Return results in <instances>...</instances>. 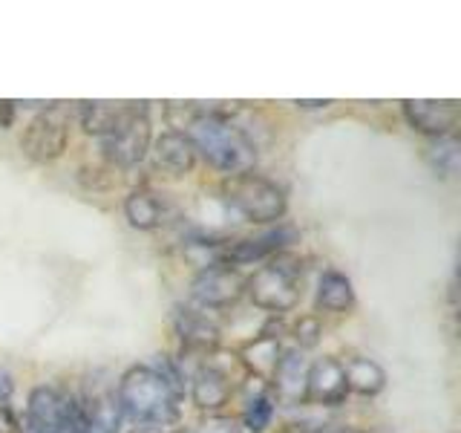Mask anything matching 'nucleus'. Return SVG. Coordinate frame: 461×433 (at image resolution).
<instances>
[{
  "instance_id": "f704fd0d",
  "label": "nucleus",
  "mask_w": 461,
  "mask_h": 433,
  "mask_svg": "<svg viewBox=\"0 0 461 433\" xmlns=\"http://www.w3.org/2000/svg\"><path fill=\"white\" fill-rule=\"evenodd\" d=\"M179 433H185V430H179Z\"/></svg>"
},
{
  "instance_id": "dca6fc26",
  "label": "nucleus",
  "mask_w": 461,
  "mask_h": 433,
  "mask_svg": "<svg viewBox=\"0 0 461 433\" xmlns=\"http://www.w3.org/2000/svg\"><path fill=\"white\" fill-rule=\"evenodd\" d=\"M173 324H176V332L187 350L213 353L216 344H220V327H216L205 312H196L191 307H176Z\"/></svg>"
},
{
  "instance_id": "72a5a7b5",
  "label": "nucleus",
  "mask_w": 461,
  "mask_h": 433,
  "mask_svg": "<svg viewBox=\"0 0 461 433\" xmlns=\"http://www.w3.org/2000/svg\"><path fill=\"white\" fill-rule=\"evenodd\" d=\"M130 433H162V430H156V428H136V430H130Z\"/></svg>"
},
{
  "instance_id": "2f4dec72",
  "label": "nucleus",
  "mask_w": 461,
  "mask_h": 433,
  "mask_svg": "<svg viewBox=\"0 0 461 433\" xmlns=\"http://www.w3.org/2000/svg\"><path fill=\"white\" fill-rule=\"evenodd\" d=\"M331 105V101H321V98H317V101H297V107H306V110H317V107H329Z\"/></svg>"
},
{
  "instance_id": "f03ea898",
  "label": "nucleus",
  "mask_w": 461,
  "mask_h": 433,
  "mask_svg": "<svg viewBox=\"0 0 461 433\" xmlns=\"http://www.w3.org/2000/svg\"><path fill=\"white\" fill-rule=\"evenodd\" d=\"M187 139L194 142L196 156H202L213 170L225 173V177L251 173L257 165V144L222 110L196 107L194 119L187 122Z\"/></svg>"
},
{
  "instance_id": "c756f323",
  "label": "nucleus",
  "mask_w": 461,
  "mask_h": 433,
  "mask_svg": "<svg viewBox=\"0 0 461 433\" xmlns=\"http://www.w3.org/2000/svg\"><path fill=\"white\" fill-rule=\"evenodd\" d=\"M312 433H364L352 425H323V428H314Z\"/></svg>"
},
{
  "instance_id": "4468645a",
  "label": "nucleus",
  "mask_w": 461,
  "mask_h": 433,
  "mask_svg": "<svg viewBox=\"0 0 461 433\" xmlns=\"http://www.w3.org/2000/svg\"><path fill=\"white\" fill-rule=\"evenodd\" d=\"M150 151H153L156 168H162L170 177H185V173H191L196 165V148H194V142L187 139L185 130H165V134L150 144Z\"/></svg>"
},
{
  "instance_id": "7c9ffc66",
  "label": "nucleus",
  "mask_w": 461,
  "mask_h": 433,
  "mask_svg": "<svg viewBox=\"0 0 461 433\" xmlns=\"http://www.w3.org/2000/svg\"><path fill=\"white\" fill-rule=\"evenodd\" d=\"M12 110H14V101H0V127L12 124Z\"/></svg>"
},
{
  "instance_id": "423d86ee",
  "label": "nucleus",
  "mask_w": 461,
  "mask_h": 433,
  "mask_svg": "<svg viewBox=\"0 0 461 433\" xmlns=\"http://www.w3.org/2000/svg\"><path fill=\"white\" fill-rule=\"evenodd\" d=\"M67 139H69V113L52 101V105H47L29 122V127L23 130L21 148L35 162H52V159H58L67 151Z\"/></svg>"
},
{
  "instance_id": "0eeeda50",
  "label": "nucleus",
  "mask_w": 461,
  "mask_h": 433,
  "mask_svg": "<svg viewBox=\"0 0 461 433\" xmlns=\"http://www.w3.org/2000/svg\"><path fill=\"white\" fill-rule=\"evenodd\" d=\"M78 413V401L67 399L61 390L41 384L29 393V408L18 433H61L64 425Z\"/></svg>"
},
{
  "instance_id": "7ed1b4c3",
  "label": "nucleus",
  "mask_w": 461,
  "mask_h": 433,
  "mask_svg": "<svg viewBox=\"0 0 461 433\" xmlns=\"http://www.w3.org/2000/svg\"><path fill=\"white\" fill-rule=\"evenodd\" d=\"M225 202L251 223H277L285 216V191L259 173H240L222 182Z\"/></svg>"
},
{
  "instance_id": "1a4fd4ad",
  "label": "nucleus",
  "mask_w": 461,
  "mask_h": 433,
  "mask_svg": "<svg viewBox=\"0 0 461 433\" xmlns=\"http://www.w3.org/2000/svg\"><path fill=\"white\" fill-rule=\"evenodd\" d=\"M403 119L412 130L424 136H450L458 122L456 101H432V98H407L403 101Z\"/></svg>"
},
{
  "instance_id": "473e14b6",
  "label": "nucleus",
  "mask_w": 461,
  "mask_h": 433,
  "mask_svg": "<svg viewBox=\"0 0 461 433\" xmlns=\"http://www.w3.org/2000/svg\"><path fill=\"white\" fill-rule=\"evenodd\" d=\"M280 433H312V428H309V425H297V422H292V425H285Z\"/></svg>"
},
{
  "instance_id": "9d476101",
  "label": "nucleus",
  "mask_w": 461,
  "mask_h": 433,
  "mask_svg": "<svg viewBox=\"0 0 461 433\" xmlns=\"http://www.w3.org/2000/svg\"><path fill=\"white\" fill-rule=\"evenodd\" d=\"M349 396V387H346V375L343 364L338 358H317L314 364H309L306 375V401L312 404H323V408H335L343 404Z\"/></svg>"
},
{
  "instance_id": "4be33fe9",
  "label": "nucleus",
  "mask_w": 461,
  "mask_h": 433,
  "mask_svg": "<svg viewBox=\"0 0 461 433\" xmlns=\"http://www.w3.org/2000/svg\"><path fill=\"white\" fill-rule=\"evenodd\" d=\"M424 159H427V165L432 170L441 173V177H453V173L458 170V165H461V144H458V139L453 134L450 136H438L424 148Z\"/></svg>"
},
{
  "instance_id": "aec40b11",
  "label": "nucleus",
  "mask_w": 461,
  "mask_h": 433,
  "mask_svg": "<svg viewBox=\"0 0 461 433\" xmlns=\"http://www.w3.org/2000/svg\"><path fill=\"white\" fill-rule=\"evenodd\" d=\"M355 303L352 281L340 272H323L321 283H317V307L326 312H349Z\"/></svg>"
},
{
  "instance_id": "f8f14e48",
  "label": "nucleus",
  "mask_w": 461,
  "mask_h": 433,
  "mask_svg": "<svg viewBox=\"0 0 461 433\" xmlns=\"http://www.w3.org/2000/svg\"><path fill=\"white\" fill-rule=\"evenodd\" d=\"M294 240H297V231L292 226H280L274 231H266V235H259V237L230 240V243H225V266L251 263V260L280 254L285 245H292Z\"/></svg>"
},
{
  "instance_id": "412c9836",
  "label": "nucleus",
  "mask_w": 461,
  "mask_h": 433,
  "mask_svg": "<svg viewBox=\"0 0 461 433\" xmlns=\"http://www.w3.org/2000/svg\"><path fill=\"white\" fill-rule=\"evenodd\" d=\"M162 202L156 199V194L144 191V188H139V191H133L127 199H124V216L127 223L139 228V231H153L162 226Z\"/></svg>"
},
{
  "instance_id": "f257e3e1",
  "label": "nucleus",
  "mask_w": 461,
  "mask_h": 433,
  "mask_svg": "<svg viewBox=\"0 0 461 433\" xmlns=\"http://www.w3.org/2000/svg\"><path fill=\"white\" fill-rule=\"evenodd\" d=\"M122 413L144 425H173L179 419L182 401V375L179 370L162 361L158 364H136L130 367L115 387Z\"/></svg>"
},
{
  "instance_id": "a878e982",
  "label": "nucleus",
  "mask_w": 461,
  "mask_h": 433,
  "mask_svg": "<svg viewBox=\"0 0 461 433\" xmlns=\"http://www.w3.org/2000/svg\"><path fill=\"white\" fill-rule=\"evenodd\" d=\"M194 433H240L237 419H228V416H211L205 419Z\"/></svg>"
},
{
  "instance_id": "6ab92c4d",
  "label": "nucleus",
  "mask_w": 461,
  "mask_h": 433,
  "mask_svg": "<svg viewBox=\"0 0 461 433\" xmlns=\"http://www.w3.org/2000/svg\"><path fill=\"white\" fill-rule=\"evenodd\" d=\"M127 107L130 105H124V101H78V122L86 134L104 139L115 122L127 113Z\"/></svg>"
},
{
  "instance_id": "39448f33",
  "label": "nucleus",
  "mask_w": 461,
  "mask_h": 433,
  "mask_svg": "<svg viewBox=\"0 0 461 433\" xmlns=\"http://www.w3.org/2000/svg\"><path fill=\"white\" fill-rule=\"evenodd\" d=\"M150 144H153V127L148 119V107L130 101L127 113L104 136V156L119 168H133L150 153Z\"/></svg>"
},
{
  "instance_id": "bb28decb",
  "label": "nucleus",
  "mask_w": 461,
  "mask_h": 433,
  "mask_svg": "<svg viewBox=\"0 0 461 433\" xmlns=\"http://www.w3.org/2000/svg\"><path fill=\"white\" fill-rule=\"evenodd\" d=\"M14 393V379L6 367H0V408H9V399Z\"/></svg>"
},
{
  "instance_id": "f3484780",
  "label": "nucleus",
  "mask_w": 461,
  "mask_h": 433,
  "mask_svg": "<svg viewBox=\"0 0 461 433\" xmlns=\"http://www.w3.org/2000/svg\"><path fill=\"white\" fill-rule=\"evenodd\" d=\"M280 353H283L280 336H274L271 329H266V332H259L254 341H249V344L242 346V350H240V361H242V367L254 375V379L268 382L274 367H277Z\"/></svg>"
},
{
  "instance_id": "ddd939ff",
  "label": "nucleus",
  "mask_w": 461,
  "mask_h": 433,
  "mask_svg": "<svg viewBox=\"0 0 461 433\" xmlns=\"http://www.w3.org/2000/svg\"><path fill=\"white\" fill-rule=\"evenodd\" d=\"M306 375H309V364L303 353L297 350H283L277 358V367L271 373V390L277 401L294 408V404L306 401Z\"/></svg>"
},
{
  "instance_id": "393cba45",
  "label": "nucleus",
  "mask_w": 461,
  "mask_h": 433,
  "mask_svg": "<svg viewBox=\"0 0 461 433\" xmlns=\"http://www.w3.org/2000/svg\"><path fill=\"white\" fill-rule=\"evenodd\" d=\"M292 336H294V341H297V344L303 346V350H312V346H317V344H321L323 327H321V321H317L314 315H303L300 321L294 324Z\"/></svg>"
},
{
  "instance_id": "a211bd4d",
  "label": "nucleus",
  "mask_w": 461,
  "mask_h": 433,
  "mask_svg": "<svg viewBox=\"0 0 461 433\" xmlns=\"http://www.w3.org/2000/svg\"><path fill=\"white\" fill-rule=\"evenodd\" d=\"M346 387L355 390L360 396H378L386 387V373L378 361H372L366 355H349L343 364Z\"/></svg>"
},
{
  "instance_id": "20e7f679",
  "label": "nucleus",
  "mask_w": 461,
  "mask_h": 433,
  "mask_svg": "<svg viewBox=\"0 0 461 433\" xmlns=\"http://www.w3.org/2000/svg\"><path fill=\"white\" fill-rule=\"evenodd\" d=\"M245 292L251 295L254 307L283 315L297 307L300 300V266L297 260L277 254L268 266H259L251 278H245Z\"/></svg>"
},
{
  "instance_id": "2eb2a0df",
  "label": "nucleus",
  "mask_w": 461,
  "mask_h": 433,
  "mask_svg": "<svg viewBox=\"0 0 461 433\" xmlns=\"http://www.w3.org/2000/svg\"><path fill=\"white\" fill-rule=\"evenodd\" d=\"M191 399L199 410L216 413L222 410L230 399V379L228 373L216 364H202L191 375Z\"/></svg>"
},
{
  "instance_id": "cd10ccee",
  "label": "nucleus",
  "mask_w": 461,
  "mask_h": 433,
  "mask_svg": "<svg viewBox=\"0 0 461 433\" xmlns=\"http://www.w3.org/2000/svg\"><path fill=\"white\" fill-rule=\"evenodd\" d=\"M18 419H14V413L9 408H0V433H18Z\"/></svg>"
},
{
  "instance_id": "c85d7f7f",
  "label": "nucleus",
  "mask_w": 461,
  "mask_h": 433,
  "mask_svg": "<svg viewBox=\"0 0 461 433\" xmlns=\"http://www.w3.org/2000/svg\"><path fill=\"white\" fill-rule=\"evenodd\" d=\"M61 433H93L90 428H86V422H84V416H81V410L69 419V422L64 425V430Z\"/></svg>"
},
{
  "instance_id": "b1692460",
  "label": "nucleus",
  "mask_w": 461,
  "mask_h": 433,
  "mask_svg": "<svg viewBox=\"0 0 461 433\" xmlns=\"http://www.w3.org/2000/svg\"><path fill=\"white\" fill-rule=\"evenodd\" d=\"M271 416H274L271 396H259V399L245 401L242 425H245V430H251V433H263L271 425Z\"/></svg>"
},
{
  "instance_id": "5701e85b",
  "label": "nucleus",
  "mask_w": 461,
  "mask_h": 433,
  "mask_svg": "<svg viewBox=\"0 0 461 433\" xmlns=\"http://www.w3.org/2000/svg\"><path fill=\"white\" fill-rule=\"evenodd\" d=\"M225 243L228 240H191L185 243V257L194 266L211 269V266H225Z\"/></svg>"
},
{
  "instance_id": "6e6552de",
  "label": "nucleus",
  "mask_w": 461,
  "mask_h": 433,
  "mask_svg": "<svg viewBox=\"0 0 461 433\" xmlns=\"http://www.w3.org/2000/svg\"><path fill=\"white\" fill-rule=\"evenodd\" d=\"M191 292L205 309H225L245 295V278L234 266H211L196 274Z\"/></svg>"
},
{
  "instance_id": "9b49d317",
  "label": "nucleus",
  "mask_w": 461,
  "mask_h": 433,
  "mask_svg": "<svg viewBox=\"0 0 461 433\" xmlns=\"http://www.w3.org/2000/svg\"><path fill=\"white\" fill-rule=\"evenodd\" d=\"M78 410L93 433H115L122 425L119 399H115V390L104 382H93L86 387L84 399L78 401Z\"/></svg>"
}]
</instances>
